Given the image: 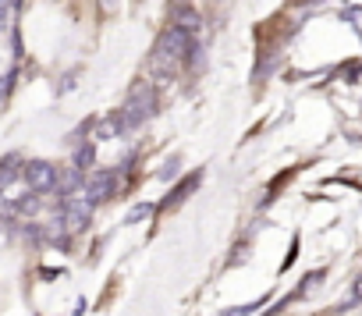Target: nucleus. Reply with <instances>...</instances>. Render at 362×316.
Masks as SVG:
<instances>
[{"label":"nucleus","instance_id":"1","mask_svg":"<svg viewBox=\"0 0 362 316\" xmlns=\"http://www.w3.org/2000/svg\"><path fill=\"white\" fill-rule=\"evenodd\" d=\"M153 114H157V92H153V82L149 78H139L132 89H128V99H125V107H121V118L125 125L135 132L142 121H149Z\"/></svg>","mask_w":362,"mask_h":316},{"label":"nucleus","instance_id":"2","mask_svg":"<svg viewBox=\"0 0 362 316\" xmlns=\"http://www.w3.org/2000/svg\"><path fill=\"white\" fill-rule=\"evenodd\" d=\"M157 50L164 57H171L174 64L178 61H185L192 50H195V36L188 32V29H181V25H171V29H164V36H160V43H157Z\"/></svg>","mask_w":362,"mask_h":316},{"label":"nucleus","instance_id":"3","mask_svg":"<svg viewBox=\"0 0 362 316\" xmlns=\"http://www.w3.org/2000/svg\"><path fill=\"white\" fill-rule=\"evenodd\" d=\"M22 178H25V185L32 188V192H50V188H57V167L54 164H46V160H29L25 167H22Z\"/></svg>","mask_w":362,"mask_h":316},{"label":"nucleus","instance_id":"4","mask_svg":"<svg viewBox=\"0 0 362 316\" xmlns=\"http://www.w3.org/2000/svg\"><path fill=\"white\" fill-rule=\"evenodd\" d=\"M114 192H118V174H114V171H99V174H92L89 185H85V202H89V206H99V202L114 199Z\"/></svg>","mask_w":362,"mask_h":316},{"label":"nucleus","instance_id":"5","mask_svg":"<svg viewBox=\"0 0 362 316\" xmlns=\"http://www.w3.org/2000/svg\"><path fill=\"white\" fill-rule=\"evenodd\" d=\"M89 214H92V206L82 199V202H64V214H61V221H68V228L71 231H82L85 224H89Z\"/></svg>","mask_w":362,"mask_h":316},{"label":"nucleus","instance_id":"6","mask_svg":"<svg viewBox=\"0 0 362 316\" xmlns=\"http://www.w3.org/2000/svg\"><path fill=\"white\" fill-rule=\"evenodd\" d=\"M125 132H132V128L125 125L121 111H118V114H111V118H103V121H99V128H96V135H99V139H121Z\"/></svg>","mask_w":362,"mask_h":316},{"label":"nucleus","instance_id":"7","mask_svg":"<svg viewBox=\"0 0 362 316\" xmlns=\"http://www.w3.org/2000/svg\"><path fill=\"white\" fill-rule=\"evenodd\" d=\"M18 178H22V164L18 160H4V164H0V188H8Z\"/></svg>","mask_w":362,"mask_h":316},{"label":"nucleus","instance_id":"8","mask_svg":"<svg viewBox=\"0 0 362 316\" xmlns=\"http://www.w3.org/2000/svg\"><path fill=\"white\" fill-rule=\"evenodd\" d=\"M174 25H181V29H188L192 36L199 32V15L192 11V8H181L178 15H174Z\"/></svg>","mask_w":362,"mask_h":316},{"label":"nucleus","instance_id":"9","mask_svg":"<svg viewBox=\"0 0 362 316\" xmlns=\"http://www.w3.org/2000/svg\"><path fill=\"white\" fill-rule=\"evenodd\" d=\"M92 160H96V149H92V146H82V149L75 153V167H78V171H89Z\"/></svg>","mask_w":362,"mask_h":316},{"label":"nucleus","instance_id":"10","mask_svg":"<svg viewBox=\"0 0 362 316\" xmlns=\"http://www.w3.org/2000/svg\"><path fill=\"white\" fill-rule=\"evenodd\" d=\"M362 302V277H355V284H351V291H348V302L341 305V309H351V305H358Z\"/></svg>","mask_w":362,"mask_h":316},{"label":"nucleus","instance_id":"11","mask_svg":"<svg viewBox=\"0 0 362 316\" xmlns=\"http://www.w3.org/2000/svg\"><path fill=\"white\" fill-rule=\"evenodd\" d=\"M149 214H153V206H146V202H142V206H135L132 214H128V221H132V224H139V221H146Z\"/></svg>","mask_w":362,"mask_h":316},{"label":"nucleus","instance_id":"12","mask_svg":"<svg viewBox=\"0 0 362 316\" xmlns=\"http://www.w3.org/2000/svg\"><path fill=\"white\" fill-rule=\"evenodd\" d=\"M18 8V0H0V25H4L11 18V11Z\"/></svg>","mask_w":362,"mask_h":316},{"label":"nucleus","instance_id":"13","mask_svg":"<svg viewBox=\"0 0 362 316\" xmlns=\"http://www.w3.org/2000/svg\"><path fill=\"white\" fill-rule=\"evenodd\" d=\"M8 85H11V78H0V99L8 96Z\"/></svg>","mask_w":362,"mask_h":316},{"label":"nucleus","instance_id":"14","mask_svg":"<svg viewBox=\"0 0 362 316\" xmlns=\"http://www.w3.org/2000/svg\"><path fill=\"white\" fill-rule=\"evenodd\" d=\"M114 4H118V0H99V8H103V11H114Z\"/></svg>","mask_w":362,"mask_h":316}]
</instances>
